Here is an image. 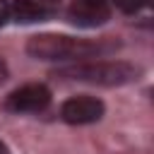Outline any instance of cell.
Segmentation results:
<instances>
[{
  "mask_svg": "<svg viewBox=\"0 0 154 154\" xmlns=\"http://www.w3.org/2000/svg\"><path fill=\"white\" fill-rule=\"evenodd\" d=\"M36 2H41V5H55L58 0H36Z\"/></svg>",
  "mask_w": 154,
  "mask_h": 154,
  "instance_id": "cell-11",
  "label": "cell"
},
{
  "mask_svg": "<svg viewBox=\"0 0 154 154\" xmlns=\"http://www.w3.org/2000/svg\"><path fill=\"white\" fill-rule=\"evenodd\" d=\"M60 116L70 125H89L103 116V101L94 96H72L63 103Z\"/></svg>",
  "mask_w": 154,
  "mask_h": 154,
  "instance_id": "cell-4",
  "label": "cell"
},
{
  "mask_svg": "<svg viewBox=\"0 0 154 154\" xmlns=\"http://www.w3.org/2000/svg\"><path fill=\"white\" fill-rule=\"evenodd\" d=\"M48 103H51V89L38 82H31V84L14 89L5 101L7 111H12V113H38Z\"/></svg>",
  "mask_w": 154,
  "mask_h": 154,
  "instance_id": "cell-3",
  "label": "cell"
},
{
  "mask_svg": "<svg viewBox=\"0 0 154 154\" xmlns=\"http://www.w3.org/2000/svg\"><path fill=\"white\" fill-rule=\"evenodd\" d=\"M67 14L70 22L77 26H96L108 19L111 10H108V0H72Z\"/></svg>",
  "mask_w": 154,
  "mask_h": 154,
  "instance_id": "cell-5",
  "label": "cell"
},
{
  "mask_svg": "<svg viewBox=\"0 0 154 154\" xmlns=\"http://www.w3.org/2000/svg\"><path fill=\"white\" fill-rule=\"evenodd\" d=\"M7 17H10V5L5 0H0V26L7 22Z\"/></svg>",
  "mask_w": 154,
  "mask_h": 154,
  "instance_id": "cell-8",
  "label": "cell"
},
{
  "mask_svg": "<svg viewBox=\"0 0 154 154\" xmlns=\"http://www.w3.org/2000/svg\"><path fill=\"white\" fill-rule=\"evenodd\" d=\"M118 10H123L125 14H135L137 10H142L147 5V0H113Z\"/></svg>",
  "mask_w": 154,
  "mask_h": 154,
  "instance_id": "cell-7",
  "label": "cell"
},
{
  "mask_svg": "<svg viewBox=\"0 0 154 154\" xmlns=\"http://www.w3.org/2000/svg\"><path fill=\"white\" fill-rule=\"evenodd\" d=\"M5 77H7V70H5V65H2V63H0V84H2V82H5Z\"/></svg>",
  "mask_w": 154,
  "mask_h": 154,
  "instance_id": "cell-10",
  "label": "cell"
},
{
  "mask_svg": "<svg viewBox=\"0 0 154 154\" xmlns=\"http://www.w3.org/2000/svg\"><path fill=\"white\" fill-rule=\"evenodd\" d=\"M58 75L77 82L101 84V87H120L137 79V67L128 63H79L72 67H63Z\"/></svg>",
  "mask_w": 154,
  "mask_h": 154,
  "instance_id": "cell-2",
  "label": "cell"
},
{
  "mask_svg": "<svg viewBox=\"0 0 154 154\" xmlns=\"http://www.w3.org/2000/svg\"><path fill=\"white\" fill-rule=\"evenodd\" d=\"M12 14L17 22L22 24H31V22H41L48 17V7L36 2V0H17L12 5Z\"/></svg>",
  "mask_w": 154,
  "mask_h": 154,
  "instance_id": "cell-6",
  "label": "cell"
},
{
  "mask_svg": "<svg viewBox=\"0 0 154 154\" xmlns=\"http://www.w3.org/2000/svg\"><path fill=\"white\" fill-rule=\"evenodd\" d=\"M0 154H12V152H10V147H7L2 140H0Z\"/></svg>",
  "mask_w": 154,
  "mask_h": 154,
  "instance_id": "cell-9",
  "label": "cell"
},
{
  "mask_svg": "<svg viewBox=\"0 0 154 154\" xmlns=\"http://www.w3.org/2000/svg\"><path fill=\"white\" fill-rule=\"evenodd\" d=\"M99 43L77 41L63 34H38L26 43V53L38 60H65V58H87L89 53H99Z\"/></svg>",
  "mask_w": 154,
  "mask_h": 154,
  "instance_id": "cell-1",
  "label": "cell"
}]
</instances>
